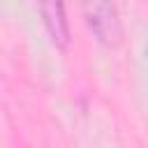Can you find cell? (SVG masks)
<instances>
[{"instance_id": "3", "label": "cell", "mask_w": 148, "mask_h": 148, "mask_svg": "<svg viewBox=\"0 0 148 148\" xmlns=\"http://www.w3.org/2000/svg\"><path fill=\"white\" fill-rule=\"evenodd\" d=\"M146 58H148V46H146Z\"/></svg>"}, {"instance_id": "1", "label": "cell", "mask_w": 148, "mask_h": 148, "mask_svg": "<svg viewBox=\"0 0 148 148\" xmlns=\"http://www.w3.org/2000/svg\"><path fill=\"white\" fill-rule=\"evenodd\" d=\"M81 18L95 42L104 49H118L125 37L120 9L116 0H76Z\"/></svg>"}, {"instance_id": "2", "label": "cell", "mask_w": 148, "mask_h": 148, "mask_svg": "<svg viewBox=\"0 0 148 148\" xmlns=\"http://www.w3.org/2000/svg\"><path fill=\"white\" fill-rule=\"evenodd\" d=\"M42 25L46 30V37L58 51H67L72 44V32H69V18L65 9V0H35Z\"/></svg>"}]
</instances>
